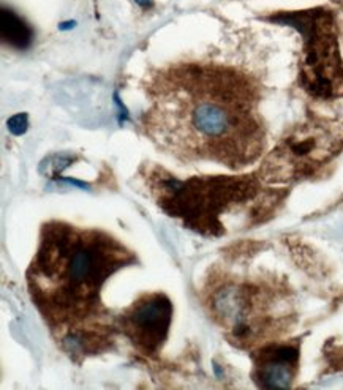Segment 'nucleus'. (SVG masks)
Instances as JSON below:
<instances>
[{"mask_svg": "<svg viewBox=\"0 0 343 390\" xmlns=\"http://www.w3.org/2000/svg\"><path fill=\"white\" fill-rule=\"evenodd\" d=\"M136 3L142 5V7H147V5H152V0H136Z\"/></svg>", "mask_w": 343, "mask_h": 390, "instance_id": "0eeeda50", "label": "nucleus"}, {"mask_svg": "<svg viewBox=\"0 0 343 390\" xmlns=\"http://www.w3.org/2000/svg\"><path fill=\"white\" fill-rule=\"evenodd\" d=\"M335 153V141L322 127H302L274 152L268 163L275 179L310 172Z\"/></svg>", "mask_w": 343, "mask_h": 390, "instance_id": "f03ea898", "label": "nucleus"}, {"mask_svg": "<svg viewBox=\"0 0 343 390\" xmlns=\"http://www.w3.org/2000/svg\"><path fill=\"white\" fill-rule=\"evenodd\" d=\"M171 316V302L165 296L155 294L133 305L124 317V327L133 341L146 351H153L165 341Z\"/></svg>", "mask_w": 343, "mask_h": 390, "instance_id": "7ed1b4c3", "label": "nucleus"}, {"mask_svg": "<svg viewBox=\"0 0 343 390\" xmlns=\"http://www.w3.org/2000/svg\"><path fill=\"white\" fill-rule=\"evenodd\" d=\"M0 35L5 43L16 49H27L34 38V32L27 23L7 8H2L0 13Z\"/></svg>", "mask_w": 343, "mask_h": 390, "instance_id": "39448f33", "label": "nucleus"}, {"mask_svg": "<svg viewBox=\"0 0 343 390\" xmlns=\"http://www.w3.org/2000/svg\"><path fill=\"white\" fill-rule=\"evenodd\" d=\"M7 127L12 135L14 136H21L27 131L29 127V116L23 112V114H14L13 117H10L7 122Z\"/></svg>", "mask_w": 343, "mask_h": 390, "instance_id": "423d86ee", "label": "nucleus"}, {"mask_svg": "<svg viewBox=\"0 0 343 390\" xmlns=\"http://www.w3.org/2000/svg\"><path fill=\"white\" fill-rule=\"evenodd\" d=\"M272 21L293 25L304 37L305 59L301 71L304 89L322 99L343 95V64L331 13L316 8L285 13Z\"/></svg>", "mask_w": 343, "mask_h": 390, "instance_id": "f257e3e1", "label": "nucleus"}, {"mask_svg": "<svg viewBox=\"0 0 343 390\" xmlns=\"http://www.w3.org/2000/svg\"><path fill=\"white\" fill-rule=\"evenodd\" d=\"M299 351L293 346H272L259 354L257 379L264 389H288L294 378Z\"/></svg>", "mask_w": 343, "mask_h": 390, "instance_id": "20e7f679", "label": "nucleus"}]
</instances>
